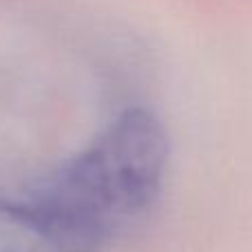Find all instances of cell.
Wrapping results in <instances>:
<instances>
[{"label":"cell","mask_w":252,"mask_h":252,"mask_svg":"<svg viewBox=\"0 0 252 252\" xmlns=\"http://www.w3.org/2000/svg\"><path fill=\"white\" fill-rule=\"evenodd\" d=\"M0 252H95L31 186L20 197L0 188Z\"/></svg>","instance_id":"cell-2"},{"label":"cell","mask_w":252,"mask_h":252,"mask_svg":"<svg viewBox=\"0 0 252 252\" xmlns=\"http://www.w3.org/2000/svg\"><path fill=\"white\" fill-rule=\"evenodd\" d=\"M168 151L164 124L146 109H128L42 188L53 208L104 250L157 201Z\"/></svg>","instance_id":"cell-1"}]
</instances>
